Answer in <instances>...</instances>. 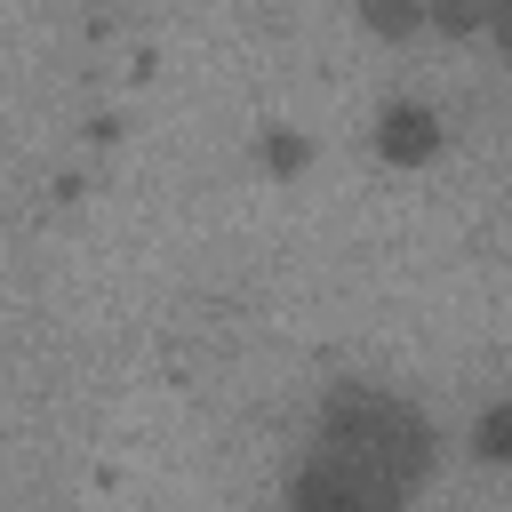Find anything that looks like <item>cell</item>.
Returning a JSON list of instances; mask_svg holds the SVG:
<instances>
[{
  "label": "cell",
  "instance_id": "obj_1",
  "mask_svg": "<svg viewBox=\"0 0 512 512\" xmlns=\"http://www.w3.org/2000/svg\"><path fill=\"white\" fill-rule=\"evenodd\" d=\"M312 440H328V448H344V456L392 472L400 488H424L432 464H440V432H432V416H424L408 392H392V384H360V376L336 384V392L320 400Z\"/></svg>",
  "mask_w": 512,
  "mask_h": 512
},
{
  "label": "cell",
  "instance_id": "obj_5",
  "mask_svg": "<svg viewBox=\"0 0 512 512\" xmlns=\"http://www.w3.org/2000/svg\"><path fill=\"white\" fill-rule=\"evenodd\" d=\"M256 144H264V168H272V176H296V168L312 160V144H304V136L288 128V120H272V128H264Z\"/></svg>",
  "mask_w": 512,
  "mask_h": 512
},
{
  "label": "cell",
  "instance_id": "obj_2",
  "mask_svg": "<svg viewBox=\"0 0 512 512\" xmlns=\"http://www.w3.org/2000/svg\"><path fill=\"white\" fill-rule=\"evenodd\" d=\"M416 488H400L392 472L328 448V440H304L288 480H280V512H408Z\"/></svg>",
  "mask_w": 512,
  "mask_h": 512
},
{
  "label": "cell",
  "instance_id": "obj_6",
  "mask_svg": "<svg viewBox=\"0 0 512 512\" xmlns=\"http://www.w3.org/2000/svg\"><path fill=\"white\" fill-rule=\"evenodd\" d=\"M488 40H496V48L512 56V8H496V16H488Z\"/></svg>",
  "mask_w": 512,
  "mask_h": 512
},
{
  "label": "cell",
  "instance_id": "obj_4",
  "mask_svg": "<svg viewBox=\"0 0 512 512\" xmlns=\"http://www.w3.org/2000/svg\"><path fill=\"white\" fill-rule=\"evenodd\" d=\"M464 448H472V464H512V400H488V408L472 416Z\"/></svg>",
  "mask_w": 512,
  "mask_h": 512
},
{
  "label": "cell",
  "instance_id": "obj_3",
  "mask_svg": "<svg viewBox=\"0 0 512 512\" xmlns=\"http://www.w3.org/2000/svg\"><path fill=\"white\" fill-rule=\"evenodd\" d=\"M368 144L384 168H432L448 152V112L432 96H384L376 120H368Z\"/></svg>",
  "mask_w": 512,
  "mask_h": 512
}]
</instances>
